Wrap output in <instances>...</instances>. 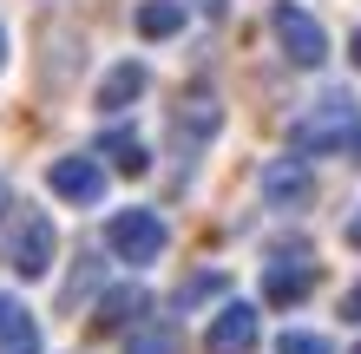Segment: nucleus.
I'll use <instances>...</instances> for the list:
<instances>
[{
	"instance_id": "9b49d317",
	"label": "nucleus",
	"mask_w": 361,
	"mask_h": 354,
	"mask_svg": "<svg viewBox=\"0 0 361 354\" xmlns=\"http://www.w3.org/2000/svg\"><path fill=\"white\" fill-rule=\"evenodd\" d=\"M309 289H315V263H269L263 269V296L276 302V308H289V302H309Z\"/></svg>"
},
{
	"instance_id": "20e7f679",
	"label": "nucleus",
	"mask_w": 361,
	"mask_h": 354,
	"mask_svg": "<svg viewBox=\"0 0 361 354\" xmlns=\"http://www.w3.org/2000/svg\"><path fill=\"white\" fill-rule=\"evenodd\" d=\"M53 256H59L53 217H47V210H20V223H13V243H7V263H13V276L39 282V276L53 269Z\"/></svg>"
},
{
	"instance_id": "f257e3e1",
	"label": "nucleus",
	"mask_w": 361,
	"mask_h": 354,
	"mask_svg": "<svg viewBox=\"0 0 361 354\" xmlns=\"http://www.w3.org/2000/svg\"><path fill=\"white\" fill-rule=\"evenodd\" d=\"M289 151H348L361 164V106L348 92H322L302 118H289Z\"/></svg>"
},
{
	"instance_id": "ddd939ff",
	"label": "nucleus",
	"mask_w": 361,
	"mask_h": 354,
	"mask_svg": "<svg viewBox=\"0 0 361 354\" xmlns=\"http://www.w3.org/2000/svg\"><path fill=\"white\" fill-rule=\"evenodd\" d=\"M138 33H145V39L184 33V0H145V7H138Z\"/></svg>"
},
{
	"instance_id": "1a4fd4ad",
	"label": "nucleus",
	"mask_w": 361,
	"mask_h": 354,
	"mask_svg": "<svg viewBox=\"0 0 361 354\" xmlns=\"http://www.w3.org/2000/svg\"><path fill=\"white\" fill-rule=\"evenodd\" d=\"M145 86H152V72H145L138 59H118V66L99 79L92 106H99V112H125V106H138V99H145Z\"/></svg>"
},
{
	"instance_id": "a211bd4d",
	"label": "nucleus",
	"mask_w": 361,
	"mask_h": 354,
	"mask_svg": "<svg viewBox=\"0 0 361 354\" xmlns=\"http://www.w3.org/2000/svg\"><path fill=\"white\" fill-rule=\"evenodd\" d=\"M217 289H224V276H197V282H184V289H178V308L204 302V296H217Z\"/></svg>"
},
{
	"instance_id": "dca6fc26",
	"label": "nucleus",
	"mask_w": 361,
	"mask_h": 354,
	"mask_svg": "<svg viewBox=\"0 0 361 354\" xmlns=\"http://www.w3.org/2000/svg\"><path fill=\"white\" fill-rule=\"evenodd\" d=\"M276 354H335L329 335H315V328H283L276 335Z\"/></svg>"
},
{
	"instance_id": "4468645a",
	"label": "nucleus",
	"mask_w": 361,
	"mask_h": 354,
	"mask_svg": "<svg viewBox=\"0 0 361 354\" xmlns=\"http://www.w3.org/2000/svg\"><path fill=\"white\" fill-rule=\"evenodd\" d=\"M125 354H178V322H152L145 315L132 335H125Z\"/></svg>"
},
{
	"instance_id": "6e6552de",
	"label": "nucleus",
	"mask_w": 361,
	"mask_h": 354,
	"mask_svg": "<svg viewBox=\"0 0 361 354\" xmlns=\"http://www.w3.org/2000/svg\"><path fill=\"white\" fill-rule=\"evenodd\" d=\"M47 184H53L66 203H79V210H86V203H99V197H105V164H99V158H86V151H79V158H59L53 171H47Z\"/></svg>"
},
{
	"instance_id": "4be33fe9",
	"label": "nucleus",
	"mask_w": 361,
	"mask_h": 354,
	"mask_svg": "<svg viewBox=\"0 0 361 354\" xmlns=\"http://www.w3.org/2000/svg\"><path fill=\"white\" fill-rule=\"evenodd\" d=\"M348 243H355V249H361V210H355V217H348Z\"/></svg>"
},
{
	"instance_id": "b1692460",
	"label": "nucleus",
	"mask_w": 361,
	"mask_h": 354,
	"mask_svg": "<svg viewBox=\"0 0 361 354\" xmlns=\"http://www.w3.org/2000/svg\"><path fill=\"white\" fill-rule=\"evenodd\" d=\"M0 66H7V27H0Z\"/></svg>"
},
{
	"instance_id": "423d86ee",
	"label": "nucleus",
	"mask_w": 361,
	"mask_h": 354,
	"mask_svg": "<svg viewBox=\"0 0 361 354\" xmlns=\"http://www.w3.org/2000/svg\"><path fill=\"white\" fill-rule=\"evenodd\" d=\"M263 203L269 210H289V217L315 203V171L302 164V151H283V158L263 164Z\"/></svg>"
},
{
	"instance_id": "aec40b11",
	"label": "nucleus",
	"mask_w": 361,
	"mask_h": 354,
	"mask_svg": "<svg viewBox=\"0 0 361 354\" xmlns=\"http://www.w3.org/2000/svg\"><path fill=\"white\" fill-rule=\"evenodd\" d=\"M342 315H348V322H361V282H355L348 296H342Z\"/></svg>"
},
{
	"instance_id": "5701e85b",
	"label": "nucleus",
	"mask_w": 361,
	"mask_h": 354,
	"mask_svg": "<svg viewBox=\"0 0 361 354\" xmlns=\"http://www.w3.org/2000/svg\"><path fill=\"white\" fill-rule=\"evenodd\" d=\"M7 203H13V191H7V177H0V217H7Z\"/></svg>"
},
{
	"instance_id": "412c9836",
	"label": "nucleus",
	"mask_w": 361,
	"mask_h": 354,
	"mask_svg": "<svg viewBox=\"0 0 361 354\" xmlns=\"http://www.w3.org/2000/svg\"><path fill=\"white\" fill-rule=\"evenodd\" d=\"M348 59H355V66H361V27L348 33Z\"/></svg>"
},
{
	"instance_id": "f03ea898",
	"label": "nucleus",
	"mask_w": 361,
	"mask_h": 354,
	"mask_svg": "<svg viewBox=\"0 0 361 354\" xmlns=\"http://www.w3.org/2000/svg\"><path fill=\"white\" fill-rule=\"evenodd\" d=\"M164 243H171V230H164V217L145 210V203L112 210V223H105V249H112L118 263H132V269H152L164 256Z\"/></svg>"
},
{
	"instance_id": "6ab92c4d",
	"label": "nucleus",
	"mask_w": 361,
	"mask_h": 354,
	"mask_svg": "<svg viewBox=\"0 0 361 354\" xmlns=\"http://www.w3.org/2000/svg\"><path fill=\"white\" fill-rule=\"evenodd\" d=\"M20 315H27V308H20V302H13V296H7V289H0V335H7V328H13V322H20Z\"/></svg>"
},
{
	"instance_id": "f8f14e48",
	"label": "nucleus",
	"mask_w": 361,
	"mask_h": 354,
	"mask_svg": "<svg viewBox=\"0 0 361 354\" xmlns=\"http://www.w3.org/2000/svg\"><path fill=\"white\" fill-rule=\"evenodd\" d=\"M92 151H105L125 177H145V171H152V151L138 144V132H99V144H92Z\"/></svg>"
},
{
	"instance_id": "39448f33",
	"label": "nucleus",
	"mask_w": 361,
	"mask_h": 354,
	"mask_svg": "<svg viewBox=\"0 0 361 354\" xmlns=\"http://www.w3.org/2000/svg\"><path fill=\"white\" fill-rule=\"evenodd\" d=\"M217 132H224V99L217 92H184V106L171 112V144L184 158H197V151H210L217 144Z\"/></svg>"
},
{
	"instance_id": "7ed1b4c3",
	"label": "nucleus",
	"mask_w": 361,
	"mask_h": 354,
	"mask_svg": "<svg viewBox=\"0 0 361 354\" xmlns=\"http://www.w3.org/2000/svg\"><path fill=\"white\" fill-rule=\"evenodd\" d=\"M269 33H276V46H283V59L302 66V72H315L329 59V33L315 27V13L295 7V0H276V7H269Z\"/></svg>"
},
{
	"instance_id": "9d476101",
	"label": "nucleus",
	"mask_w": 361,
	"mask_h": 354,
	"mask_svg": "<svg viewBox=\"0 0 361 354\" xmlns=\"http://www.w3.org/2000/svg\"><path fill=\"white\" fill-rule=\"evenodd\" d=\"M145 315H152V296H145L138 282H118V289H105V296H99L92 328H138Z\"/></svg>"
},
{
	"instance_id": "f3484780",
	"label": "nucleus",
	"mask_w": 361,
	"mask_h": 354,
	"mask_svg": "<svg viewBox=\"0 0 361 354\" xmlns=\"http://www.w3.org/2000/svg\"><path fill=\"white\" fill-rule=\"evenodd\" d=\"M0 354H39V328H33V315H20L7 335H0Z\"/></svg>"
},
{
	"instance_id": "393cba45",
	"label": "nucleus",
	"mask_w": 361,
	"mask_h": 354,
	"mask_svg": "<svg viewBox=\"0 0 361 354\" xmlns=\"http://www.w3.org/2000/svg\"><path fill=\"white\" fill-rule=\"evenodd\" d=\"M348 354H361V341H355V348H348Z\"/></svg>"
},
{
	"instance_id": "0eeeda50",
	"label": "nucleus",
	"mask_w": 361,
	"mask_h": 354,
	"mask_svg": "<svg viewBox=\"0 0 361 354\" xmlns=\"http://www.w3.org/2000/svg\"><path fill=\"white\" fill-rule=\"evenodd\" d=\"M257 341H263V322L250 302H224L217 322L204 328V354H257Z\"/></svg>"
},
{
	"instance_id": "2eb2a0df",
	"label": "nucleus",
	"mask_w": 361,
	"mask_h": 354,
	"mask_svg": "<svg viewBox=\"0 0 361 354\" xmlns=\"http://www.w3.org/2000/svg\"><path fill=\"white\" fill-rule=\"evenodd\" d=\"M92 296H99V256H86V263H79L73 276H66V308L79 315V308H86Z\"/></svg>"
}]
</instances>
